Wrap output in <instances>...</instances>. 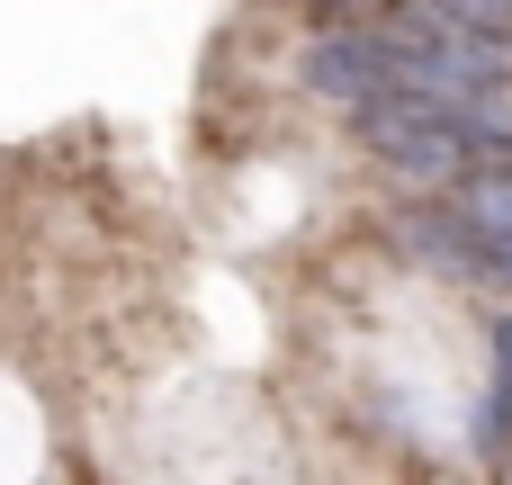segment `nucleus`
<instances>
[{"instance_id": "obj_1", "label": "nucleus", "mask_w": 512, "mask_h": 485, "mask_svg": "<svg viewBox=\"0 0 512 485\" xmlns=\"http://www.w3.org/2000/svg\"><path fill=\"white\" fill-rule=\"evenodd\" d=\"M306 81L351 108H378V99H396V36L387 27H324L306 45Z\"/></svg>"}, {"instance_id": "obj_2", "label": "nucleus", "mask_w": 512, "mask_h": 485, "mask_svg": "<svg viewBox=\"0 0 512 485\" xmlns=\"http://www.w3.org/2000/svg\"><path fill=\"white\" fill-rule=\"evenodd\" d=\"M450 216L477 234V252H512V171H477V180H459Z\"/></svg>"}, {"instance_id": "obj_3", "label": "nucleus", "mask_w": 512, "mask_h": 485, "mask_svg": "<svg viewBox=\"0 0 512 485\" xmlns=\"http://www.w3.org/2000/svg\"><path fill=\"white\" fill-rule=\"evenodd\" d=\"M495 423H512V315L495 324Z\"/></svg>"}, {"instance_id": "obj_4", "label": "nucleus", "mask_w": 512, "mask_h": 485, "mask_svg": "<svg viewBox=\"0 0 512 485\" xmlns=\"http://www.w3.org/2000/svg\"><path fill=\"white\" fill-rule=\"evenodd\" d=\"M477 279H504V288H512V252H486V270H477Z\"/></svg>"}]
</instances>
